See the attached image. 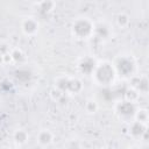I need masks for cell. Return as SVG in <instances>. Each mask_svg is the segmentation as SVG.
Masks as SVG:
<instances>
[{
  "mask_svg": "<svg viewBox=\"0 0 149 149\" xmlns=\"http://www.w3.org/2000/svg\"><path fill=\"white\" fill-rule=\"evenodd\" d=\"M127 149H140L139 147H136V146H130V147H128Z\"/></svg>",
  "mask_w": 149,
  "mask_h": 149,
  "instance_id": "21",
  "label": "cell"
},
{
  "mask_svg": "<svg viewBox=\"0 0 149 149\" xmlns=\"http://www.w3.org/2000/svg\"><path fill=\"white\" fill-rule=\"evenodd\" d=\"M54 87L58 88L63 94L64 93L77 94L83 90V84L78 78L69 77V76H59L55 79Z\"/></svg>",
  "mask_w": 149,
  "mask_h": 149,
  "instance_id": "3",
  "label": "cell"
},
{
  "mask_svg": "<svg viewBox=\"0 0 149 149\" xmlns=\"http://www.w3.org/2000/svg\"><path fill=\"white\" fill-rule=\"evenodd\" d=\"M139 95H140V93L139 92H136L134 88H129V90H127V92H126V99L125 100H127V101H130V102H136V100L139 99Z\"/></svg>",
  "mask_w": 149,
  "mask_h": 149,
  "instance_id": "17",
  "label": "cell"
},
{
  "mask_svg": "<svg viewBox=\"0 0 149 149\" xmlns=\"http://www.w3.org/2000/svg\"><path fill=\"white\" fill-rule=\"evenodd\" d=\"M49 95H50V98L54 100V101H58L64 94L58 90V88H56V87H52L51 90H50V93H49Z\"/></svg>",
  "mask_w": 149,
  "mask_h": 149,
  "instance_id": "19",
  "label": "cell"
},
{
  "mask_svg": "<svg viewBox=\"0 0 149 149\" xmlns=\"http://www.w3.org/2000/svg\"><path fill=\"white\" fill-rule=\"evenodd\" d=\"M132 88L139 93H147L148 91V79L146 76L132 77Z\"/></svg>",
  "mask_w": 149,
  "mask_h": 149,
  "instance_id": "9",
  "label": "cell"
},
{
  "mask_svg": "<svg viewBox=\"0 0 149 149\" xmlns=\"http://www.w3.org/2000/svg\"><path fill=\"white\" fill-rule=\"evenodd\" d=\"M94 83L97 85L100 86H107L114 83L115 77H116V72L115 69L113 66V63L107 62V61H102L97 63L93 73L91 74Z\"/></svg>",
  "mask_w": 149,
  "mask_h": 149,
  "instance_id": "1",
  "label": "cell"
},
{
  "mask_svg": "<svg viewBox=\"0 0 149 149\" xmlns=\"http://www.w3.org/2000/svg\"><path fill=\"white\" fill-rule=\"evenodd\" d=\"M114 111H115V114L118 115V118L120 120L130 122V119H134L136 107H135L134 102H130L127 100H121V101L115 104Z\"/></svg>",
  "mask_w": 149,
  "mask_h": 149,
  "instance_id": "5",
  "label": "cell"
},
{
  "mask_svg": "<svg viewBox=\"0 0 149 149\" xmlns=\"http://www.w3.org/2000/svg\"><path fill=\"white\" fill-rule=\"evenodd\" d=\"M94 23L91 19L86 16H80L73 20L71 24V34L77 40H88L93 36Z\"/></svg>",
  "mask_w": 149,
  "mask_h": 149,
  "instance_id": "2",
  "label": "cell"
},
{
  "mask_svg": "<svg viewBox=\"0 0 149 149\" xmlns=\"http://www.w3.org/2000/svg\"><path fill=\"white\" fill-rule=\"evenodd\" d=\"M40 29V23L37 19L33 16H27L21 21V30L26 36H34Z\"/></svg>",
  "mask_w": 149,
  "mask_h": 149,
  "instance_id": "6",
  "label": "cell"
},
{
  "mask_svg": "<svg viewBox=\"0 0 149 149\" xmlns=\"http://www.w3.org/2000/svg\"><path fill=\"white\" fill-rule=\"evenodd\" d=\"M9 55L12 57V61L13 62H20L22 58H23V51L19 48H14L9 51Z\"/></svg>",
  "mask_w": 149,
  "mask_h": 149,
  "instance_id": "18",
  "label": "cell"
},
{
  "mask_svg": "<svg viewBox=\"0 0 149 149\" xmlns=\"http://www.w3.org/2000/svg\"><path fill=\"white\" fill-rule=\"evenodd\" d=\"M115 21H116L118 27H120V28H122V29H123V28H127V27L129 26L130 19H129V15H128L127 13L121 12V13H119V14L116 15Z\"/></svg>",
  "mask_w": 149,
  "mask_h": 149,
  "instance_id": "13",
  "label": "cell"
},
{
  "mask_svg": "<svg viewBox=\"0 0 149 149\" xmlns=\"http://www.w3.org/2000/svg\"><path fill=\"white\" fill-rule=\"evenodd\" d=\"M36 141L41 147H48L54 141V134L49 129H41L36 134Z\"/></svg>",
  "mask_w": 149,
  "mask_h": 149,
  "instance_id": "11",
  "label": "cell"
},
{
  "mask_svg": "<svg viewBox=\"0 0 149 149\" xmlns=\"http://www.w3.org/2000/svg\"><path fill=\"white\" fill-rule=\"evenodd\" d=\"M134 120L147 125V121H148V112H147V109H143V108L136 109L135 115H134Z\"/></svg>",
  "mask_w": 149,
  "mask_h": 149,
  "instance_id": "15",
  "label": "cell"
},
{
  "mask_svg": "<svg viewBox=\"0 0 149 149\" xmlns=\"http://www.w3.org/2000/svg\"><path fill=\"white\" fill-rule=\"evenodd\" d=\"M35 5H36V7H38L40 10H42L44 13L51 12L56 6V3L54 1H40V2H36Z\"/></svg>",
  "mask_w": 149,
  "mask_h": 149,
  "instance_id": "14",
  "label": "cell"
},
{
  "mask_svg": "<svg viewBox=\"0 0 149 149\" xmlns=\"http://www.w3.org/2000/svg\"><path fill=\"white\" fill-rule=\"evenodd\" d=\"M112 29L111 27L105 23V22H99L97 24H94V31H93V36L95 35L100 40H106L111 36Z\"/></svg>",
  "mask_w": 149,
  "mask_h": 149,
  "instance_id": "10",
  "label": "cell"
},
{
  "mask_svg": "<svg viewBox=\"0 0 149 149\" xmlns=\"http://www.w3.org/2000/svg\"><path fill=\"white\" fill-rule=\"evenodd\" d=\"M29 135L24 129H16L13 133V140L17 146H23L28 142Z\"/></svg>",
  "mask_w": 149,
  "mask_h": 149,
  "instance_id": "12",
  "label": "cell"
},
{
  "mask_svg": "<svg viewBox=\"0 0 149 149\" xmlns=\"http://www.w3.org/2000/svg\"><path fill=\"white\" fill-rule=\"evenodd\" d=\"M113 66L116 74H121L123 77H133L135 70V62L130 56H120L116 58Z\"/></svg>",
  "mask_w": 149,
  "mask_h": 149,
  "instance_id": "4",
  "label": "cell"
},
{
  "mask_svg": "<svg viewBox=\"0 0 149 149\" xmlns=\"http://www.w3.org/2000/svg\"><path fill=\"white\" fill-rule=\"evenodd\" d=\"M98 108H99L98 102H97L95 100H93V99H88V100L85 102V109H86V112H88V113H91V114L95 113V112L98 111Z\"/></svg>",
  "mask_w": 149,
  "mask_h": 149,
  "instance_id": "16",
  "label": "cell"
},
{
  "mask_svg": "<svg viewBox=\"0 0 149 149\" xmlns=\"http://www.w3.org/2000/svg\"><path fill=\"white\" fill-rule=\"evenodd\" d=\"M105 149H111V148H105Z\"/></svg>",
  "mask_w": 149,
  "mask_h": 149,
  "instance_id": "22",
  "label": "cell"
},
{
  "mask_svg": "<svg viewBox=\"0 0 149 149\" xmlns=\"http://www.w3.org/2000/svg\"><path fill=\"white\" fill-rule=\"evenodd\" d=\"M128 134L133 139H141L143 135L147 134V125L141 123V122L134 120V121L129 122Z\"/></svg>",
  "mask_w": 149,
  "mask_h": 149,
  "instance_id": "8",
  "label": "cell"
},
{
  "mask_svg": "<svg viewBox=\"0 0 149 149\" xmlns=\"http://www.w3.org/2000/svg\"><path fill=\"white\" fill-rule=\"evenodd\" d=\"M0 64H5V62H3V56L0 54Z\"/></svg>",
  "mask_w": 149,
  "mask_h": 149,
  "instance_id": "20",
  "label": "cell"
},
{
  "mask_svg": "<svg viewBox=\"0 0 149 149\" xmlns=\"http://www.w3.org/2000/svg\"><path fill=\"white\" fill-rule=\"evenodd\" d=\"M95 65H97V62L92 57L86 56V57H84V58H81L79 61V63H78V70H79L80 73L86 74V76H90V74L93 73Z\"/></svg>",
  "mask_w": 149,
  "mask_h": 149,
  "instance_id": "7",
  "label": "cell"
}]
</instances>
